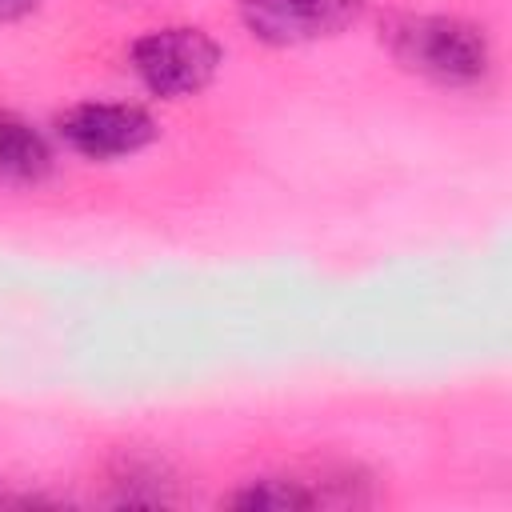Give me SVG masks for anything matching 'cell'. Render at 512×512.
Instances as JSON below:
<instances>
[{
  "mask_svg": "<svg viewBox=\"0 0 512 512\" xmlns=\"http://www.w3.org/2000/svg\"><path fill=\"white\" fill-rule=\"evenodd\" d=\"M384 44L408 72L448 88L480 84L492 68L488 36L460 16H392Z\"/></svg>",
  "mask_w": 512,
  "mask_h": 512,
  "instance_id": "1",
  "label": "cell"
},
{
  "mask_svg": "<svg viewBox=\"0 0 512 512\" xmlns=\"http://www.w3.org/2000/svg\"><path fill=\"white\" fill-rule=\"evenodd\" d=\"M132 72L152 96L180 100L212 84L220 68V44L200 28H156L132 44Z\"/></svg>",
  "mask_w": 512,
  "mask_h": 512,
  "instance_id": "2",
  "label": "cell"
},
{
  "mask_svg": "<svg viewBox=\"0 0 512 512\" xmlns=\"http://www.w3.org/2000/svg\"><path fill=\"white\" fill-rule=\"evenodd\" d=\"M364 0H240L244 28L272 48H296L344 32Z\"/></svg>",
  "mask_w": 512,
  "mask_h": 512,
  "instance_id": "3",
  "label": "cell"
},
{
  "mask_svg": "<svg viewBox=\"0 0 512 512\" xmlns=\"http://www.w3.org/2000/svg\"><path fill=\"white\" fill-rule=\"evenodd\" d=\"M60 136L72 152L88 156V160H116V156H132L144 144H152L156 124L144 108L136 104H76L60 116Z\"/></svg>",
  "mask_w": 512,
  "mask_h": 512,
  "instance_id": "4",
  "label": "cell"
},
{
  "mask_svg": "<svg viewBox=\"0 0 512 512\" xmlns=\"http://www.w3.org/2000/svg\"><path fill=\"white\" fill-rule=\"evenodd\" d=\"M48 168H52V152H48L44 136L28 120L0 112V176L36 184L48 176Z\"/></svg>",
  "mask_w": 512,
  "mask_h": 512,
  "instance_id": "5",
  "label": "cell"
},
{
  "mask_svg": "<svg viewBox=\"0 0 512 512\" xmlns=\"http://www.w3.org/2000/svg\"><path fill=\"white\" fill-rule=\"evenodd\" d=\"M312 504L316 496L308 488H300L296 480H276V476L252 480L248 488L232 496V508H244V512H284V508H312Z\"/></svg>",
  "mask_w": 512,
  "mask_h": 512,
  "instance_id": "6",
  "label": "cell"
},
{
  "mask_svg": "<svg viewBox=\"0 0 512 512\" xmlns=\"http://www.w3.org/2000/svg\"><path fill=\"white\" fill-rule=\"evenodd\" d=\"M36 8H40V0H0V20H20Z\"/></svg>",
  "mask_w": 512,
  "mask_h": 512,
  "instance_id": "7",
  "label": "cell"
}]
</instances>
